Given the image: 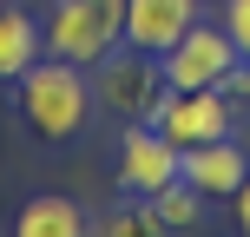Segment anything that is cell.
I'll return each mask as SVG.
<instances>
[{
	"label": "cell",
	"mask_w": 250,
	"mask_h": 237,
	"mask_svg": "<svg viewBox=\"0 0 250 237\" xmlns=\"http://www.w3.org/2000/svg\"><path fill=\"white\" fill-rule=\"evenodd\" d=\"M13 92H20V119L33 125V138H46V145L79 138L86 119L99 112V99H92V66H73V60H60V53H40V60L13 79Z\"/></svg>",
	"instance_id": "6da1fadb"
},
{
	"label": "cell",
	"mask_w": 250,
	"mask_h": 237,
	"mask_svg": "<svg viewBox=\"0 0 250 237\" xmlns=\"http://www.w3.org/2000/svg\"><path fill=\"white\" fill-rule=\"evenodd\" d=\"M40 33H46V53L73 66H99L112 46H125V0H53Z\"/></svg>",
	"instance_id": "7a4b0ae2"
},
{
	"label": "cell",
	"mask_w": 250,
	"mask_h": 237,
	"mask_svg": "<svg viewBox=\"0 0 250 237\" xmlns=\"http://www.w3.org/2000/svg\"><path fill=\"white\" fill-rule=\"evenodd\" d=\"M165 92H171L165 86V66L151 60V53H138V46H112L99 66H92V99H99L112 119H125V125L151 119Z\"/></svg>",
	"instance_id": "3957f363"
},
{
	"label": "cell",
	"mask_w": 250,
	"mask_h": 237,
	"mask_svg": "<svg viewBox=\"0 0 250 237\" xmlns=\"http://www.w3.org/2000/svg\"><path fill=\"white\" fill-rule=\"evenodd\" d=\"M165 86L171 92H198V86H230V73L244 66V46L224 33V26H191L185 40H178L171 53H165Z\"/></svg>",
	"instance_id": "277c9868"
},
{
	"label": "cell",
	"mask_w": 250,
	"mask_h": 237,
	"mask_svg": "<svg viewBox=\"0 0 250 237\" xmlns=\"http://www.w3.org/2000/svg\"><path fill=\"white\" fill-rule=\"evenodd\" d=\"M151 125H158L178 151H191V145H211V138H230L237 112H230L224 86H198V92H165L158 112H151Z\"/></svg>",
	"instance_id": "5b68a950"
},
{
	"label": "cell",
	"mask_w": 250,
	"mask_h": 237,
	"mask_svg": "<svg viewBox=\"0 0 250 237\" xmlns=\"http://www.w3.org/2000/svg\"><path fill=\"white\" fill-rule=\"evenodd\" d=\"M178 178H185V151H178L151 119H138V125L119 132V185L132 191V198H158V191L178 185Z\"/></svg>",
	"instance_id": "8992f818"
},
{
	"label": "cell",
	"mask_w": 250,
	"mask_h": 237,
	"mask_svg": "<svg viewBox=\"0 0 250 237\" xmlns=\"http://www.w3.org/2000/svg\"><path fill=\"white\" fill-rule=\"evenodd\" d=\"M198 7L204 0H125V46L165 60V53L198 26Z\"/></svg>",
	"instance_id": "52a82bcc"
},
{
	"label": "cell",
	"mask_w": 250,
	"mask_h": 237,
	"mask_svg": "<svg viewBox=\"0 0 250 237\" xmlns=\"http://www.w3.org/2000/svg\"><path fill=\"white\" fill-rule=\"evenodd\" d=\"M185 178L204 191V198H237L244 178H250V158L237 138H211V145H191L185 151Z\"/></svg>",
	"instance_id": "ba28073f"
},
{
	"label": "cell",
	"mask_w": 250,
	"mask_h": 237,
	"mask_svg": "<svg viewBox=\"0 0 250 237\" xmlns=\"http://www.w3.org/2000/svg\"><path fill=\"white\" fill-rule=\"evenodd\" d=\"M13 237H92V224H86V211H79L73 198H60V191H40V198H26V204H20Z\"/></svg>",
	"instance_id": "9c48e42d"
},
{
	"label": "cell",
	"mask_w": 250,
	"mask_h": 237,
	"mask_svg": "<svg viewBox=\"0 0 250 237\" xmlns=\"http://www.w3.org/2000/svg\"><path fill=\"white\" fill-rule=\"evenodd\" d=\"M40 53H46V33H40V20H33V13H20V7L7 0V7H0V79L13 86V79H20L26 66L40 60Z\"/></svg>",
	"instance_id": "30bf717a"
},
{
	"label": "cell",
	"mask_w": 250,
	"mask_h": 237,
	"mask_svg": "<svg viewBox=\"0 0 250 237\" xmlns=\"http://www.w3.org/2000/svg\"><path fill=\"white\" fill-rule=\"evenodd\" d=\"M92 237H171V224L151 211V198H132V204H119V211H105L99 224H92Z\"/></svg>",
	"instance_id": "8fae6325"
},
{
	"label": "cell",
	"mask_w": 250,
	"mask_h": 237,
	"mask_svg": "<svg viewBox=\"0 0 250 237\" xmlns=\"http://www.w3.org/2000/svg\"><path fill=\"white\" fill-rule=\"evenodd\" d=\"M151 211H158L171 231H191V224L204 217V191L191 185V178H178V185H165L158 198H151Z\"/></svg>",
	"instance_id": "7c38bea8"
},
{
	"label": "cell",
	"mask_w": 250,
	"mask_h": 237,
	"mask_svg": "<svg viewBox=\"0 0 250 237\" xmlns=\"http://www.w3.org/2000/svg\"><path fill=\"white\" fill-rule=\"evenodd\" d=\"M224 33L244 46V60H250V0H224Z\"/></svg>",
	"instance_id": "4fadbf2b"
},
{
	"label": "cell",
	"mask_w": 250,
	"mask_h": 237,
	"mask_svg": "<svg viewBox=\"0 0 250 237\" xmlns=\"http://www.w3.org/2000/svg\"><path fill=\"white\" fill-rule=\"evenodd\" d=\"M230 204H237V231L250 237V178H244V191H237V198H230Z\"/></svg>",
	"instance_id": "5bb4252c"
},
{
	"label": "cell",
	"mask_w": 250,
	"mask_h": 237,
	"mask_svg": "<svg viewBox=\"0 0 250 237\" xmlns=\"http://www.w3.org/2000/svg\"><path fill=\"white\" fill-rule=\"evenodd\" d=\"M224 92H244V99H250V60L237 66V73H230V86H224Z\"/></svg>",
	"instance_id": "9a60e30c"
},
{
	"label": "cell",
	"mask_w": 250,
	"mask_h": 237,
	"mask_svg": "<svg viewBox=\"0 0 250 237\" xmlns=\"http://www.w3.org/2000/svg\"><path fill=\"white\" fill-rule=\"evenodd\" d=\"M217 7H224V0H217Z\"/></svg>",
	"instance_id": "2e32d148"
},
{
	"label": "cell",
	"mask_w": 250,
	"mask_h": 237,
	"mask_svg": "<svg viewBox=\"0 0 250 237\" xmlns=\"http://www.w3.org/2000/svg\"><path fill=\"white\" fill-rule=\"evenodd\" d=\"M0 7H7V0H0Z\"/></svg>",
	"instance_id": "e0dca14e"
}]
</instances>
